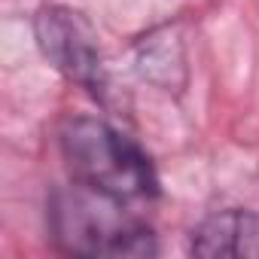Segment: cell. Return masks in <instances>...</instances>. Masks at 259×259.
Here are the masks:
<instances>
[{"instance_id":"1","label":"cell","mask_w":259,"mask_h":259,"mask_svg":"<svg viewBox=\"0 0 259 259\" xmlns=\"http://www.w3.org/2000/svg\"><path fill=\"white\" fill-rule=\"evenodd\" d=\"M58 144L76 183L125 204L156 198L159 180L150 156L110 122L95 116H73L64 122Z\"/></svg>"},{"instance_id":"2","label":"cell","mask_w":259,"mask_h":259,"mask_svg":"<svg viewBox=\"0 0 259 259\" xmlns=\"http://www.w3.org/2000/svg\"><path fill=\"white\" fill-rule=\"evenodd\" d=\"M49 235L70 256H153L159 253L153 229L128 213L125 201L95 192L73 180L49 201Z\"/></svg>"},{"instance_id":"3","label":"cell","mask_w":259,"mask_h":259,"mask_svg":"<svg viewBox=\"0 0 259 259\" xmlns=\"http://www.w3.org/2000/svg\"><path fill=\"white\" fill-rule=\"evenodd\" d=\"M34 34H37L40 52L67 79L79 82L95 95L104 89L101 49H98L95 31L79 13L67 7H43L34 19Z\"/></svg>"},{"instance_id":"4","label":"cell","mask_w":259,"mask_h":259,"mask_svg":"<svg viewBox=\"0 0 259 259\" xmlns=\"http://www.w3.org/2000/svg\"><path fill=\"white\" fill-rule=\"evenodd\" d=\"M192 253L198 256H250L259 259V213L217 210L192 229Z\"/></svg>"}]
</instances>
